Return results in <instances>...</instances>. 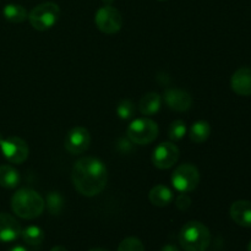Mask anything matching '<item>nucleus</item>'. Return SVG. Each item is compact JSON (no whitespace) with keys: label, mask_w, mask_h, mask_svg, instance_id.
Listing matches in <instances>:
<instances>
[{"label":"nucleus","mask_w":251,"mask_h":251,"mask_svg":"<svg viewBox=\"0 0 251 251\" xmlns=\"http://www.w3.org/2000/svg\"><path fill=\"white\" fill-rule=\"evenodd\" d=\"M50 251H68V250H66L64 247H61V245H58V247L51 248Z\"/></svg>","instance_id":"nucleus-28"},{"label":"nucleus","mask_w":251,"mask_h":251,"mask_svg":"<svg viewBox=\"0 0 251 251\" xmlns=\"http://www.w3.org/2000/svg\"><path fill=\"white\" fill-rule=\"evenodd\" d=\"M149 199L152 205L157 206V207H166L173 201V193L168 186L159 184L151 189Z\"/></svg>","instance_id":"nucleus-15"},{"label":"nucleus","mask_w":251,"mask_h":251,"mask_svg":"<svg viewBox=\"0 0 251 251\" xmlns=\"http://www.w3.org/2000/svg\"><path fill=\"white\" fill-rule=\"evenodd\" d=\"M163 98L168 108L176 112H186L190 109L193 104V98L190 93L180 88H167L164 91Z\"/></svg>","instance_id":"nucleus-11"},{"label":"nucleus","mask_w":251,"mask_h":251,"mask_svg":"<svg viewBox=\"0 0 251 251\" xmlns=\"http://www.w3.org/2000/svg\"><path fill=\"white\" fill-rule=\"evenodd\" d=\"M2 15L5 19L12 24H21L25 20L28 19L27 10L22 5L19 4H7L2 9Z\"/></svg>","instance_id":"nucleus-19"},{"label":"nucleus","mask_w":251,"mask_h":251,"mask_svg":"<svg viewBox=\"0 0 251 251\" xmlns=\"http://www.w3.org/2000/svg\"><path fill=\"white\" fill-rule=\"evenodd\" d=\"M63 198L59 193H50L47 198V207L51 215H59L63 210Z\"/></svg>","instance_id":"nucleus-23"},{"label":"nucleus","mask_w":251,"mask_h":251,"mask_svg":"<svg viewBox=\"0 0 251 251\" xmlns=\"http://www.w3.org/2000/svg\"><path fill=\"white\" fill-rule=\"evenodd\" d=\"M117 113L120 119L127 120L134 117L135 113H136V108H135V104L130 100H123L118 104Z\"/></svg>","instance_id":"nucleus-22"},{"label":"nucleus","mask_w":251,"mask_h":251,"mask_svg":"<svg viewBox=\"0 0 251 251\" xmlns=\"http://www.w3.org/2000/svg\"><path fill=\"white\" fill-rule=\"evenodd\" d=\"M9 251H27V249L25 247H22V245H16V247L11 248Z\"/></svg>","instance_id":"nucleus-27"},{"label":"nucleus","mask_w":251,"mask_h":251,"mask_svg":"<svg viewBox=\"0 0 251 251\" xmlns=\"http://www.w3.org/2000/svg\"><path fill=\"white\" fill-rule=\"evenodd\" d=\"M211 135V125L206 120H199L191 125L189 130V136L190 140L195 144H202L210 137Z\"/></svg>","instance_id":"nucleus-18"},{"label":"nucleus","mask_w":251,"mask_h":251,"mask_svg":"<svg viewBox=\"0 0 251 251\" xmlns=\"http://www.w3.org/2000/svg\"><path fill=\"white\" fill-rule=\"evenodd\" d=\"M91 135L86 127L75 126L65 137V149L71 154H81L90 147Z\"/></svg>","instance_id":"nucleus-10"},{"label":"nucleus","mask_w":251,"mask_h":251,"mask_svg":"<svg viewBox=\"0 0 251 251\" xmlns=\"http://www.w3.org/2000/svg\"><path fill=\"white\" fill-rule=\"evenodd\" d=\"M158 1H166V0H158Z\"/></svg>","instance_id":"nucleus-33"},{"label":"nucleus","mask_w":251,"mask_h":251,"mask_svg":"<svg viewBox=\"0 0 251 251\" xmlns=\"http://www.w3.org/2000/svg\"><path fill=\"white\" fill-rule=\"evenodd\" d=\"M20 183V173L12 166L4 164L0 166V186L6 189H14Z\"/></svg>","instance_id":"nucleus-17"},{"label":"nucleus","mask_w":251,"mask_h":251,"mask_svg":"<svg viewBox=\"0 0 251 251\" xmlns=\"http://www.w3.org/2000/svg\"><path fill=\"white\" fill-rule=\"evenodd\" d=\"M200 183L199 169L191 163H184L176 167L172 174V184L179 193H190Z\"/></svg>","instance_id":"nucleus-6"},{"label":"nucleus","mask_w":251,"mask_h":251,"mask_svg":"<svg viewBox=\"0 0 251 251\" xmlns=\"http://www.w3.org/2000/svg\"><path fill=\"white\" fill-rule=\"evenodd\" d=\"M229 215L238 226L251 228V201L238 200L232 203Z\"/></svg>","instance_id":"nucleus-14"},{"label":"nucleus","mask_w":251,"mask_h":251,"mask_svg":"<svg viewBox=\"0 0 251 251\" xmlns=\"http://www.w3.org/2000/svg\"><path fill=\"white\" fill-rule=\"evenodd\" d=\"M102 1L104 2L105 5H110V4H112L113 1H114V0H102Z\"/></svg>","instance_id":"nucleus-29"},{"label":"nucleus","mask_w":251,"mask_h":251,"mask_svg":"<svg viewBox=\"0 0 251 251\" xmlns=\"http://www.w3.org/2000/svg\"><path fill=\"white\" fill-rule=\"evenodd\" d=\"M248 251H251V240L249 244H248Z\"/></svg>","instance_id":"nucleus-31"},{"label":"nucleus","mask_w":251,"mask_h":251,"mask_svg":"<svg viewBox=\"0 0 251 251\" xmlns=\"http://www.w3.org/2000/svg\"><path fill=\"white\" fill-rule=\"evenodd\" d=\"M162 97L156 92H150L142 96L139 103V110L142 115H153L161 109Z\"/></svg>","instance_id":"nucleus-16"},{"label":"nucleus","mask_w":251,"mask_h":251,"mask_svg":"<svg viewBox=\"0 0 251 251\" xmlns=\"http://www.w3.org/2000/svg\"><path fill=\"white\" fill-rule=\"evenodd\" d=\"M95 22L100 32L105 34H114L122 29L123 17L119 10L110 5H105L96 12Z\"/></svg>","instance_id":"nucleus-7"},{"label":"nucleus","mask_w":251,"mask_h":251,"mask_svg":"<svg viewBox=\"0 0 251 251\" xmlns=\"http://www.w3.org/2000/svg\"><path fill=\"white\" fill-rule=\"evenodd\" d=\"M0 149H1L5 158L10 163H24L28 157V146L21 137L10 136L7 139H4L0 144Z\"/></svg>","instance_id":"nucleus-8"},{"label":"nucleus","mask_w":251,"mask_h":251,"mask_svg":"<svg viewBox=\"0 0 251 251\" xmlns=\"http://www.w3.org/2000/svg\"><path fill=\"white\" fill-rule=\"evenodd\" d=\"M191 205V199L188 193H180L176 199V206L178 210L186 211Z\"/></svg>","instance_id":"nucleus-25"},{"label":"nucleus","mask_w":251,"mask_h":251,"mask_svg":"<svg viewBox=\"0 0 251 251\" xmlns=\"http://www.w3.org/2000/svg\"><path fill=\"white\" fill-rule=\"evenodd\" d=\"M60 17V7L51 1L42 2L32 9L28 14L31 26L37 31L50 29Z\"/></svg>","instance_id":"nucleus-4"},{"label":"nucleus","mask_w":251,"mask_h":251,"mask_svg":"<svg viewBox=\"0 0 251 251\" xmlns=\"http://www.w3.org/2000/svg\"><path fill=\"white\" fill-rule=\"evenodd\" d=\"M179 243L185 251H205L211 244L210 229L203 223L190 221L179 233Z\"/></svg>","instance_id":"nucleus-3"},{"label":"nucleus","mask_w":251,"mask_h":251,"mask_svg":"<svg viewBox=\"0 0 251 251\" xmlns=\"http://www.w3.org/2000/svg\"><path fill=\"white\" fill-rule=\"evenodd\" d=\"M118 251H145V248L139 238L129 237L122 240L118 247Z\"/></svg>","instance_id":"nucleus-24"},{"label":"nucleus","mask_w":251,"mask_h":251,"mask_svg":"<svg viewBox=\"0 0 251 251\" xmlns=\"http://www.w3.org/2000/svg\"><path fill=\"white\" fill-rule=\"evenodd\" d=\"M71 180L81 195L93 198L102 193L107 185V167L95 157H83L74 164Z\"/></svg>","instance_id":"nucleus-1"},{"label":"nucleus","mask_w":251,"mask_h":251,"mask_svg":"<svg viewBox=\"0 0 251 251\" xmlns=\"http://www.w3.org/2000/svg\"><path fill=\"white\" fill-rule=\"evenodd\" d=\"M21 235L24 242L31 247H38L44 239V232L37 226H29V227L25 228L21 232Z\"/></svg>","instance_id":"nucleus-20"},{"label":"nucleus","mask_w":251,"mask_h":251,"mask_svg":"<svg viewBox=\"0 0 251 251\" xmlns=\"http://www.w3.org/2000/svg\"><path fill=\"white\" fill-rule=\"evenodd\" d=\"M2 140H4V139H2V136H1V135H0V144H1Z\"/></svg>","instance_id":"nucleus-32"},{"label":"nucleus","mask_w":251,"mask_h":251,"mask_svg":"<svg viewBox=\"0 0 251 251\" xmlns=\"http://www.w3.org/2000/svg\"><path fill=\"white\" fill-rule=\"evenodd\" d=\"M158 125L149 118H139L132 120L126 130L127 139L136 145H149L158 136Z\"/></svg>","instance_id":"nucleus-5"},{"label":"nucleus","mask_w":251,"mask_h":251,"mask_svg":"<svg viewBox=\"0 0 251 251\" xmlns=\"http://www.w3.org/2000/svg\"><path fill=\"white\" fill-rule=\"evenodd\" d=\"M11 208L15 215L24 220L39 217L46 208V201L32 189H20L11 199Z\"/></svg>","instance_id":"nucleus-2"},{"label":"nucleus","mask_w":251,"mask_h":251,"mask_svg":"<svg viewBox=\"0 0 251 251\" xmlns=\"http://www.w3.org/2000/svg\"><path fill=\"white\" fill-rule=\"evenodd\" d=\"M186 135V124L183 120H176L168 127V137L173 141L181 140Z\"/></svg>","instance_id":"nucleus-21"},{"label":"nucleus","mask_w":251,"mask_h":251,"mask_svg":"<svg viewBox=\"0 0 251 251\" xmlns=\"http://www.w3.org/2000/svg\"><path fill=\"white\" fill-rule=\"evenodd\" d=\"M161 251H179V249L176 247V245L169 244V245H166V247L162 248Z\"/></svg>","instance_id":"nucleus-26"},{"label":"nucleus","mask_w":251,"mask_h":251,"mask_svg":"<svg viewBox=\"0 0 251 251\" xmlns=\"http://www.w3.org/2000/svg\"><path fill=\"white\" fill-rule=\"evenodd\" d=\"M180 152L172 142L159 144L152 153V163L158 169H169L178 162Z\"/></svg>","instance_id":"nucleus-9"},{"label":"nucleus","mask_w":251,"mask_h":251,"mask_svg":"<svg viewBox=\"0 0 251 251\" xmlns=\"http://www.w3.org/2000/svg\"><path fill=\"white\" fill-rule=\"evenodd\" d=\"M21 226L15 217L0 213V243H11L21 235Z\"/></svg>","instance_id":"nucleus-12"},{"label":"nucleus","mask_w":251,"mask_h":251,"mask_svg":"<svg viewBox=\"0 0 251 251\" xmlns=\"http://www.w3.org/2000/svg\"><path fill=\"white\" fill-rule=\"evenodd\" d=\"M230 87L238 96H251V69H238L230 78Z\"/></svg>","instance_id":"nucleus-13"},{"label":"nucleus","mask_w":251,"mask_h":251,"mask_svg":"<svg viewBox=\"0 0 251 251\" xmlns=\"http://www.w3.org/2000/svg\"><path fill=\"white\" fill-rule=\"evenodd\" d=\"M88 251H108V250L100 249V248H97V249H91V250H88Z\"/></svg>","instance_id":"nucleus-30"}]
</instances>
